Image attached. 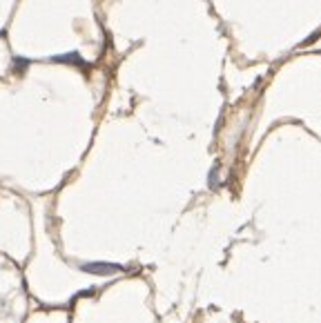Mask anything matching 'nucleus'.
Returning <instances> with one entry per match:
<instances>
[{
  "label": "nucleus",
  "instance_id": "f257e3e1",
  "mask_svg": "<svg viewBox=\"0 0 321 323\" xmlns=\"http://www.w3.org/2000/svg\"><path fill=\"white\" fill-rule=\"evenodd\" d=\"M81 267H83V272H90V274H101V276L121 272V265H114V263H85V265H81Z\"/></svg>",
  "mask_w": 321,
  "mask_h": 323
}]
</instances>
